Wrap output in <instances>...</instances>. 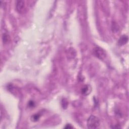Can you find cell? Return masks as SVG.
Returning a JSON list of instances; mask_svg holds the SVG:
<instances>
[{"instance_id": "6da1fadb", "label": "cell", "mask_w": 129, "mask_h": 129, "mask_svg": "<svg viewBox=\"0 0 129 129\" xmlns=\"http://www.w3.org/2000/svg\"><path fill=\"white\" fill-rule=\"evenodd\" d=\"M87 125L89 129H96L100 125L99 119L95 116H90L87 119Z\"/></svg>"}, {"instance_id": "7a4b0ae2", "label": "cell", "mask_w": 129, "mask_h": 129, "mask_svg": "<svg viewBox=\"0 0 129 129\" xmlns=\"http://www.w3.org/2000/svg\"><path fill=\"white\" fill-rule=\"evenodd\" d=\"M94 54L96 57L100 60H103L106 56V52L102 48L96 47L94 49Z\"/></svg>"}, {"instance_id": "3957f363", "label": "cell", "mask_w": 129, "mask_h": 129, "mask_svg": "<svg viewBox=\"0 0 129 129\" xmlns=\"http://www.w3.org/2000/svg\"><path fill=\"white\" fill-rule=\"evenodd\" d=\"M16 10L19 13H22L24 11L25 3L23 1H18L16 2Z\"/></svg>"}, {"instance_id": "277c9868", "label": "cell", "mask_w": 129, "mask_h": 129, "mask_svg": "<svg viewBox=\"0 0 129 129\" xmlns=\"http://www.w3.org/2000/svg\"><path fill=\"white\" fill-rule=\"evenodd\" d=\"M128 41V37L127 35H123L122 37H120L119 39L118 44L119 45H124L126 44Z\"/></svg>"}, {"instance_id": "5b68a950", "label": "cell", "mask_w": 129, "mask_h": 129, "mask_svg": "<svg viewBox=\"0 0 129 129\" xmlns=\"http://www.w3.org/2000/svg\"><path fill=\"white\" fill-rule=\"evenodd\" d=\"M82 93L85 95H87L90 93L91 92L90 87L88 85H86L84 86L82 89Z\"/></svg>"}, {"instance_id": "8992f818", "label": "cell", "mask_w": 129, "mask_h": 129, "mask_svg": "<svg viewBox=\"0 0 129 129\" xmlns=\"http://www.w3.org/2000/svg\"><path fill=\"white\" fill-rule=\"evenodd\" d=\"M9 36L8 35V34L7 33H4L3 35V40L4 44H6V43L8 42L9 40Z\"/></svg>"}, {"instance_id": "52a82bcc", "label": "cell", "mask_w": 129, "mask_h": 129, "mask_svg": "<svg viewBox=\"0 0 129 129\" xmlns=\"http://www.w3.org/2000/svg\"><path fill=\"white\" fill-rule=\"evenodd\" d=\"M39 114H35V115L33 116L32 117V120H33L34 122H35V121H37L38 119H39Z\"/></svg>"}, {"instance_id": "ba28073f", "label": "cell", "mask_w": 129, "mask_h": 129, "mask_svg": "<svg viewBox=\"0 0 129 129\" xmlns=\"http://www.w3.org/2000/svg\"><path fill=\"white\" fill-rule=\"evenodd\" d=\"M34 102H33V101H30L29 103V107H33V106H34Z\"/></svg>"}, {"instance_id": "9c48e42d", "label": "cell", "mask_w": 129, "mask_h": 129, "mask_svg": "<svg viewBox=\"0 0 129 129\" xmlns=\"http://www.w3.org/2000/svg\"><path fill=\"white\" fill-rule=\"evenodd\" d=\"M65 128H67V129H68V128H73V127L71 126L70 125H67L65 127Z\"/></svg>"}]
</instances>
